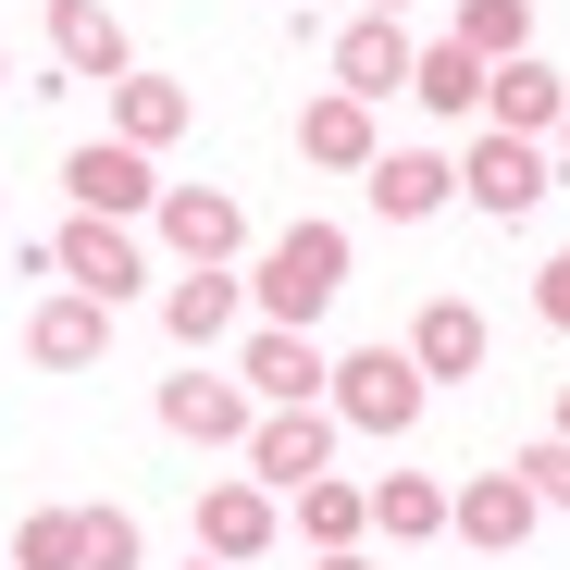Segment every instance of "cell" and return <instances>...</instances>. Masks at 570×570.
Segmentation results:
<instances>
[{
	"label": "cell",
	"instance_id": "6da1fadb",
	"mask_svg": "<svg viewBox=\"0 0 570 570\" xmlns=\"http://www.w3.org/2000/svg\"><path fill=\"white\" fill-rule=\"evenodd\" d=\"M335 285H347V236H335V224H285V236L261 248V273H248V298H261V323L311 335V323L335 311Z\"/></svg>",
	"mask_w": 570,
	"mask_h": 570
},
{
	"label": "cell",
	"instance_id": "7a4b0ae2",
	"mask_svg": "<svg viewBox=\"0 0 570 570\" xmlns=\"http://www.w3.org/2000/svg\"><path fill=\"white\" fill-rule=\"evenodd\" d=\"M422 397H434V385H422V360H410V347H347V360L323 372V410H335L347 434H410Z\"/></svg>",
	"mask_w": 570,
	"mask_h": 570
},
{
	"label": "cell",
	"instance_id": "3957f363",
	"mask_svg": "<svg viewBox=\"0 0 570 570\" xmlns=\"http://www.w3.org/2000/svg\"><path fill=\"white\" fill-rule=\"evenodd\" d=\"M335 410L311 397V410H261L248 422V484H273V497H298V484H323V459H335Z\"/></svg>",
	"mask_w": 570,
	"mask_h": 570
},
{
	"label": "cell",
	"instance_id": "277c9868",
	"mask_svg": "<svg viewBox=\"0 0 570 570\" xmlns=\"http://www.w3.org/2000/svg\"><path fill=\"white\" fill-rule=\"evenodd\" d=\"M533 521H546V509H533V484H521L509 459H497V471H471V484H446V533H459V546H484V558H521Z\"/></svg>",
	"mask_w": 570,
	"mask_h": 570
},
{
	"label": "cell",
	"instance_id": "5b68a950",
	"mask_svg": "<svg viewBox=\"0 0 570 570\" xmlns=\"http://www.w3.org/2000/svg\"><path fill=\"white\" fill-rule=\"evenodd\" d=\"M546 186H558V174H546V149H533V137H497V125L471 137V161H459V199L484 212V224H521Z\"/></svg>",
	"mask_w": 570,
	"mask_h": 570
},
{
	"label": "cell",
	"instance_id": "8992f818",
	"mask_svg": "<svg viewBox=\"0 0 570 570\" xmlns=\"http://www.w3.org/2000/svg\"><path fill=\"white\" fill-rule=\"evenodd\" d=\"M62 186H75V212H100V224H149V199H161L149 149H125V137H87L62 161Z\"/></svg>",
	"mask_w": 570,
	"mask_h": 570
},
{
	"label": "cell",
	"instance_id": "52a82bcc",
	"mask_svg": "<svg viewBox=\"0 0 570 570\" xmlns=\"http://www.w3.org/2000/svg\"><path fill=\"white\" fill-rule=\"evenodd\" d=\"M248 422H261V397L236 372H174L161 385V434H186V446H248Z\"/></svg>",
	"mask_w": 570,
	"mask_h": 570
},
{
	"label": "cell",
	"instance_id": "ba28073f",
	"mask_svg": "<svg viewBox=\"0 0 570 570\" xmlns=\"http://www.w3.org/2000/svg\"><path fill=\"white\" fill-rule=\"evenodd\" d=\"M50 273H62V285H87V298H125V285H149L137 224H100V212H75V224L50 236Z\"/></svg>",
	"mask_w": 570,
	"mask_h": 570
},
{
	"label": "cell",
	"instance_id": "9c48e42d",
	"mask_svg": "<svg viewBox=\"0 0 570 570\" xmlns=\"http://www.w3.org/2000/svg\"><path fill=\"white\" fill-rule=\"evenodd\" d=\"M323 372H335V360H323L311 335H285V323H261V335L236 347V385H248L261 410H311V397H323Z\"/></svg>",
	"mask_w": 570,
	"mask_h": 570
},
{
	"label": "cell",
	"instance_id": "30bf717a",
	"mask_svg": "<svg viewBox=\"0 0 570 570\" xmlns=\"http://www.w3.org/2000/svg\"><path fill=\"white\" fill-rule=\"evenodd\" d=\"M149 236H161L174 261H236L248 212L224 199V186H161V199H149Z\"/></svg>",
	"mask_w": 570,
	"mask_h": 570
},
{
	"label": "cell",
	"instance_id": "8fae6325",
	"mask_svg": "<svg viewBox=\"0 0 570 570\" xmlns=\"http://www.w3.org/2000/svg\"><path fill=\"white\" fill-rule=\"evenodd\" d=\"M100 347H112V298H87V285L38 298V323H26V360L38 372H100Z\"/></svg>",
	"mask_w": 570,
	"mask_h": 570
},
{
	"label": "cell",
	"instance_id": "7c38bea8",
	"mask_svg": "<svg viewBox=\"0 0 570 570\" xmlns=\"http://www.w3.org/2000/svg\"><path fill=\"white\" fill-rule=\"evenodd\" d=\"M410 50H422V38H410L397 13H360V26L335 38V87H347V100H372V112H385L397 87H410Z\"/></svg>",
	"mask_w": 570,
	"mask_h": 570
},
{
	"label": "cell",
	"instance_id": "4fadbf2b",
	"mask_svg": "<svg viewBox=\"0 0 570 570\" xmlns=\"http://www.w3.org/2000/svg\"><path fill=\"white\" fill-rule=\"evenodd\" d=\"M484 112H497V137H533V149H546V137H558V112H570V75L521 50V62H497V75H484Z\"/></svg>",
	"mask_w": 570,
	"mask_h": 570
},
{
	"label": "cell",
	"instance_id": "5bb4252c",
	"mask_svg": "<svg viewBox=\"0 0 570 570\" xmlns=\"http://www.w3.org/2000/svg\"><path fill=\"white\" fill-rule=\"evenodd\" d=\"M236 298H248V273H224V261H186V273L161 285V323H174V347H224V335H236Z\"/></svg>",
	"mask_w": 570,
	"mask_h": 570
},
{
	"label": "cell",
	"instance_id": "9a60e30c",
	"mask_svg": "<svg viewBox=\"0 0 570 570\" xmlns=\"http://www.w3.org/2000/svg\"><path fill=\"white\" fill-rule=\"evenodd\" d=\"M385 224H422V212H446L459 199V161H434V149H372V186H360Z\"/></svg>",
	"mask_w": 570,
	"mask_h": 570
},
{
	"label": "cell",
	"instance_id": "2e32d148",
	"mask_svg": "<svg viewBox=\"0 0 570 570\" xmlns=\"http://www.w3.org/2000/svg\"><path fill=\"white\" fill-rule=\"evenodd\" d=\"M273 521H285V509H273V484H199V558H224V570H236V558H261V546H273Z\"/></svg>",
	"mask_w": 570,
	"mask_h": 570
},
{
	"label": "cell",
	"instance_id": "e0dca14e",
	"mask_svg": "<svg viewBox=\"0 0 570 570\" xmlns=\"http://www.w3.org/2000/svg\"><path fill=\"white\" fill-rule=\"evenodd\" d=\"M410 360H422V385H471V372H484V311L471 298H422Z\"/></svg>",
	"mask_w": 570,
	"mask_h": 570
},
{
	"label": "cell",
	"instance_id": "ac0fdd59",
	"mask_svg": "<svg viewBox=\"0 0 570 570\" xmlns=\"http://www.w3.org/2000/svg\"><path fill=\"white\" fill-rule=\"evenodd\" d=\"M372 100H347V87H323V100L298 112V161H323V174H372Z\"/></svg>",
	"mask_w": 570,
	"mask_h": 570
},
{
	"label": "cell",
	"instance_id": "d6986e66",
	"mask_svg": "<svg viewBox=\"0 0 570 570\" xmlns=\"http://www.w3.org/2000/svg\"><path fill=\"white\" fill-rule=\"evenodd\" d=\"M50 50L75 62V75H137V50H125V13H112V0H50Z\"/></svg>",
	"mask_w": 570,
	"mask_h": 570
},
{
	"label": "cell",
	"instance_id": "ffe728a7",
	"mask_svg": "<svg viewBox=\"0 0 570 570\" xmlns=\"http://www.w3.org/2000/svg\"><path fill=\"white\" fill-rule=\"evenodd\" d=\"M484 75H497V62H471L459 38H422V50H410V100L446 112V125H471V112H484Z\"/></svg>",
	"mask_w": 570,
	"mask_h": 570
},
{
	"label": "cell",
	"instance_id": "44dd1931",
	"mask_svg": "<svg viewBox=\"0 0 570 570\" xmlns=\"http://www.w3.org/2000/svg\"><path fill=\"white\" fill-rule=\"evenodd\" d=\"M186 112H199V100H186L174 75H112V137H125V149H174Z\"/></svg>",
	"mask_w": 570,
	"mask_h": 570
},
{
	"label": "cell",
	"instance_id": "7402d4cb",
	"mask_svg": "<svg viewBox=\"0 0 570 570\" xmlns=\"http://www.w3.org/2000/svg\"><path fill=\"white\" fill-rule=\"evenodd\" d=\"M372 533L385 546H434L446 533V484L434 471H385V484H372Z\"/></svg>",
	"mask_w": 570,
	"mask_h": 570
},
{
	"label": "cell",
	"instance_id": "603a6c76",
	"mask_svg": "<svg viewBox=\"0 0 570 570\" xmlns=\"http://www.w3.org/2000/svg\"><path fill=\"white\" fill-rule=\"evenodd\" d=\"M471 62H521L533 50V0H459V26H446Z\"/></svg>",
	"mask_w": 570,
	"mask_h": 570
},
{
	"label": "cell",
	"instance_id": "cb8c5ba5",
	"mask_svg": "<svg viewBox=\"0 0 570 570\" xmlns=\"http://www.w3.org/2000/svg\"><path fill=\"white\" fill-rule=\"evenodd\" d=\"M298 533L311 546H360L372 533V484H298Z\"/></svg>",
	"mask_w": 570,
	"mask_h": 570
},
{
	"label": "cell",
	"instance_id": "d4e9b609",
	"mask_svg": "<svg viewBox=\"0 0 570 570\" xmlns=\"http://www.w3.org/2000/svg\"><path fill=\"white\" fill-rule=\"evenodd\" d=\"M137 558H149L137 509H75V570H137Z\"/></svg>",
	"mask_w": 570,
	"mask_h": 570
},
{
	"label": "cell",
	"instance_id": "484cf974",
	"mask_svg": "<svg viewBox=\"0 0 570 570\" xmlns=\"http://www.w3.org/2000/svg\"><path fill=\"white\" fill-rule=\"evenodd\" d=\"M509 471L533 484V509H570V434H533V446H521Z\"/></svg>",
	"mask_w": 570,
	"mask_h": 570
},
{
	"label": "cell",
	"instance_id": "4316f807",
	"mask_svg": "<svg viewBox=\"0 0 570 570\" xmlns=\"http://www.w3.org/2000/svg\"><path fill=\"white\" fill-rule=\"evenodd\" d=\"M13 570H75V509H38L13 533Z\"/></svg>",
	"mask_w": 570,
	"mask_h": 570
},
{
	"label": "cell",
	"instance_id": "83f0119b",
	"mask_svg": "<svg viewBox=\"0 0 570 570\" xmlns=\"http://www.w3.org/2000/svg\"><path fill=\"white\" fill-rule=\"evenodd\" d=\"M533 311H546V323H558V335H570V248H558V261H546V273H533Z\"/></svg>",
	"mask_w": 570,
	"mask_h": 570
},
{
	"label": "cell",
	"instance_id": "f1b7e54d",
	"mask_svg": "<svg viewBox=\"0 0 570 570\" xmlns=\"http://www.w3.org/2000/svg\"><path fill=\"white\" fill-rule=\"evenodd\" d=\"M311 570H372V558H360V546H323V558H311Z\"/></svg>",
	"mask_w": 570,
	"mask_h": 570
},
{
	"label": "cell",
	"instance_id": "f546056e",
	"mask_svg": "<svg viewBox=\"0 0 570 570\" xmlns=\"http://www.w3.org/2000/svg\"><path fill=\"white\" fill-rule=\"evenodd\" d=\"M360 13H397V26H410V0H360Z\"/></svg>",
	"mask_w": 570,
	"mask_h": 570
},
{
	"label": "cell",
	"instance_id": "4dcf8cb0",
	"mask_svg": "<svg viewBox=\"0 0 570 570\" xmlns=\"http://www.w3.org/2000/svg\"><path fill=\"white\" fill-rule=\"evenodd\" d=\"M546 434H570V385H558V422H546Z\"/></svg>",
	"mask_w": 570,
	"mask_h": 570
},
{
	"label": "cell",
	"instance_id": "1f68e13d",
	"mask_svg": "<svg viewBox=\"0 0 570 570\" xmlns=\"http://www.w3.org/2000/svg\"><path fill=\"white\" fill-rule=\"evenodd\" d=\"M186 570H224V558H199V546H186Z\"/></svg>",
	"mask_w": 570,
	"mask_h": 570
},
{
	"label": "cell",
	"instance_id": "d6a6232c",
	"mask_svg": "<svg viewBox=\"0 0 570 570\" xmlns=\"http://www.w3.org/2000/svg\"><path fill=\"white\" fill-rule=\"evenodd\" d=\"M558 161H570V112H558Z\"/></svg>",
	"mask_w": 570,
	"mask_h": 570
},
{
	"label": "cell",
	"instance_id": "836d02e7",
	"mask_svg": "<svg viewBox=\"0 0 570 570\" xmlns=\"http://www.w3.org/2000/svg\"><path fill=\"white\" fill-rule=\"evenodd\" d=\"M0 87H13V50H0Z\"/></svg>",
	"mask_w": 570,
	"mask_h": 570
}]
</instances>
